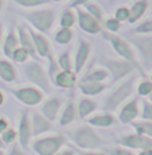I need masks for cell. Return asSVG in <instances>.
<instances>
[{"label": "cell", "instance_id": "obj_19", "mask_svg": "<svg viewBox=\"0 0 152 155\" xmlns=\"http://www.w3.org/2000/svg\"><path fill=\"white\" fill-rule=\"evenodd\" d=\"M53 84L62 89H71L77 85V74L74 70H59L53 80Z\"/></svg>", "mask_w": 152, "mask_h": 155}, {"label": "cell", "instance_id": "obj_34", "mask_svg": "<svg viewBox=\"0 0 152 155\" xmlns=\"http://www.w3.org/2000/svg\"><path fill=\"white\" fill-rule=\"evenodd\" d=\"M57 64H58L59 69L61 70H73V62H71V57L69 53H62L61 55L57 59Z\"/></svg>", "mask_w": 152, "mask_h": 155}, {"label": "cell", "instance_id": "obj_37", "mask_svg": "<svg viewBox=\"0 0 152 155\" xmlns=\"http://www.w3.org/2000/svg\"><path fill=\"white\" fill-rule=\"evenodd\" d=\"M113 16L118 20V22H127L128 20V16H129V7H125V5H120L115 10V14Z\"/></svg>", "mask_w": 152, "mask_h": 155}, {"label": "cell", "instance_id": "obj_15", "mask_svg": "<svg viewBox=\"0 0 152 155\" xmlns=\"http://www.w3.org/2000/svg\"><path fill=\"white\" fill-rule=\"evenodd\" d=\"M51 121L47 120L40 112H34L31 115L30 126H31V136H39L44 132H49L51 130Z\"/></svg>", "mask_w": 152, "mask_h": 155}, {"label": "cell", "instance_id": "obj_51", "mask_svg": "<svg viewBox=\"0 0 152 155\" xmlns=\"http://www.w3.org/2000/svg\"><path fill=\"white\" fill-rule=\"evenodd\" d=\"M4 2H5V0H0V14H2L3 8H4Z\"/></svg>", "mask_w": 152, "mask_h": 155}, {"label": "cell", "instance_id": "obj_5", "mask_svg": "<svg viewBox=\"0 0 152 155\" xmlns=\"http://www.w3.org/2000/svg\"><path fill=\"white\" fill-rule=\"evenodd\" d=\"M67 138L63 135H49V136H35L32 139L31 148L38 155H55L65 146Z\"/></svg>", "mask_w": 152, "mask_h": 155}, {"label": "cell", "instance_id": "obj_26", "mask_svg": "<svg viewBox=\"0 0 152 155\" xmlns=\"http://www.w3.org/2000/svg\"><path fill=\"white\" fill-rule=\"evenodd\" d=\"M3 54H4L7 58H11L12 57V53L16 50V47L19 46V39H18V34L14 31V30H10L8 34L5 35V38L3 39Z\"/></svg>", "mask_w": 152, "mask_h": 155}, {"label": "cell", "instance_id": "obj_21", "mask_svg": "<svg viewBox=\"0 0 152 155\" xmlns=\"http://www.w3.org/2000/svg\"><path fill=\"white\" fill-rule=\"evenodd\" d=\"M97 107H98V104L94 100L89 99L88 96L82 97V99L78 100V104H77V109H78L77 116H78V119H81V120H85V119H88L92 113L96 111Z\"/></svg>", "mask_w": 152, "mask_h": 155}, {"label": "cell", "instance_id": "obj_48", "mask_svg": "<svg viewBox=\"0 0 152 155\" xmlns=\"http://www.w3.org/2000/svg\"><path fill=\"white\" fill-rule=\"evenodd\" d=\"M10 155H22V153H20L19 150H18V147H14L12 151L10 153Z\"/></svg>", "mask_w": 152, "mask_h": 155}, {"label": "cell", "instance_id": "obj_24", "mask_svg": "<svg viewBox=\"0 0 152 155\" xmlns=\"http://www.w3.org/2000/svg\"><path fill=\"white\" fill-rule=\"evenodd\" d=\"M79 92L83 94V96H88V97H93V96H98L101 94L106 89V85L104 82H82L79 81L78 84Z\"/></svg>", "mask_w": 152, "mask_h": 155}, {"label": "cell", "instance_id": "obj_44", "mask_svg": "<svg viewBox=\"0 0 152 155\" xmlns=\"http://www.w3.org/2000/svg\"><path fill=\"white\" fill-rule=\"evenodd\" d=\"M8 127H10L8 126V121L5 120L4 117H0V134H2L4 130H7Z\"/></svg>", "mask_w": 152, "mask_h": 155}, {"label": "cell", "instance_id": "obj_40", "mask_svg": "<svg viewBox=\"0 0 152 155\" xmlns=\"http://www.w3.org/2000/svg\"><path fill=\"white\" fill-rule=\"evenodd\" d=\"M143 109H141V119L143 120L152 121V103L150 100H143Z\"/></svg>", "mask_w": 152, "mask_h": 155}, {"label": "cell", "instance_id": "obj_9", "mask_svg": "<svg viewBox=\"0 0 152 155\" xmlns=\"http://www.w3.org/2000/svg\"><path fill=\"white\" fill-rule=\"evenodd\" d=\"M116 143L118 146H123L132 150H145V148H152V138L140 134H125L116 139Z\"/></svg>", "mask_w": 152, "mask_h": 155}, {"label": "cell", "instance_id": "obj_52", "mask_svg": "<svg viewBox=\"0 0 152 155\" xmlns=\"http://www.w3.org/2000/svg\"><path fill=\"white\" fill-rule=\"evenodd\" d=\"M51 3H62V2H65V0H50Z\"/></svg>", "mask_w": 152, "mask_h": 155}, {"label": "cell", "instance_id": "obj_33", "mask_svg": "<svg viewBox=\"0 0 152 155\" xmlns=\"http://www.w3.org/2000/svg\"><path fill=\"white\" fill-rule=\"evenodd\" d=\"M28 58H30L28 51L26 49H23L20 45L16 47V50L12 53V57H11V59L15 62H18V64H26Z\"/></svg>", "mask_w": 152, "mask_h": 155}, {"label": "cell", "instance_id": "obj_10", "mask_svg": "<svg viewBox=\"0 0 152 155\" xmlns=\"http://www.w3.org/2000/svg\"><path fill=\"white\" fill-rule=\"evenodd\" d=\"M74 10H76V15H77V22H78V26L82 31H85L86 34L90 35L100 34L102 31L101 22H98L96 18L92 16L86 10H83L81 7H77Z\"/></svg>", "mask_w": 152, "mask_h": 155}, {"label": "cell", "instance_id": "obj_35", "mask_svg": "<svg viewBox=\"0 0 152 155\" xmlns=\"http://www.w3.org/2000/svg\"><path fill=\"white\" fill-rule=\"evenodd\" d=\"M133 32H135V34H139V35L152 34V18H151V19H147V20L140 22L139 25L135 27Z\"/></svg>", "mask_w": 152, "mask_h": 155}, {"label": "cell", "instance_id": "obj_36", "mask_svg": "<svg viewBox=\"0 0 152 155\" xmlns=\"http://www.w3.org/2000/svg\"><path fill=\"white\" fill-rule=\"evenodd\" d=\"M152 92V81L151 80H143L139 82L137 85V93L141 97H147L150 96V93Z\"/></svg>", "mask_w": 152, "mask_h": 155}, {"label": "cell", "instance_id": "obj_6", "mask_svg": "<svg viewBox=\"0 0 152 155\" xmlns=\"http://www.w3.org/2000/svg\"><path fill=\"white\" fill-rule=\"evenodd\" d=\"M23 74L32 85L39 88L40 91L46 92V93L51 92V80L49 77V73L43 69V66L39 62L31 61L26 64L23 68Z\"/></svg>", "mask_w": 152, "mask_h": 155}, {"label": "cell", "instance_id": "obj_57", "mask_svg": "<svg viewBox=\"0 0 152 155\" xmlns=\"http://www.w3.org/2000/svg\"><path fill=\"white\" fill-rule=\"evenodd\" d=\"M22 155H27V154H23V153H22Z\"/></svg>", "mask_w": 152, "mask_h": 155}, {"label": "cell", "instance_id": "obj_39", "mask_svg": "<svg viewBox=\"0 0 152 155\" xmlns=\"http://www.w3.org/2000/svg\"><path fill=\"white\" fill-rule=\"evenodd\" d=\"M2 140L4 144H12L16 140V131L8 127L7 130H4L2 132Z\"/></svg>", "mask_w": 152, "mask_h": 155}, {"label": "cell", "instance_id": "obj_4", "mask_svg": "<svg viewBox=\"0 0 152 155\" xmlns=\"http://www.w3.org/2000/svg\"><path fill=\"white\" fill-rule=\"evenodd\" d=\"M104 38L111 43L115 53L120 57V58H123L125 61L131 62L132 65H135L136 69H141L139 65V59H137V57H136V51L133 50L129 41H127L124 37L117 35L116 32H104Z\"/></svg>", "mask_w": 152, "mask_h": 155}, {"label": "cell", "instance_id": "obj_38", "mask_svg": "<svg viewBox=\"0 0 152 155\" xmlns=\"http://www.w3.org/2000/svg\"><path fill=\"white\" fill-rule=\"evenodd\" d=\"M104 25H105V28L108 32H117V31H120V28H121V22H118L115 16L108 18Z\"/></svg>", "mask_w": 152, "mask_h": 155}, {"label": "cell", "instance_id": "obj_12", "mask_svg": "<svg viewBox=\"0 0 152 155\" xmlns=\"http://www.w3.org/2000/svg\"><path fill=\"white\" fill-rule=\"evenodd\" d=\"M129 42L137 49L141 59L145 64H152V35H139L131 37Z\"/></svg>", "mask_w": 152, "mask_h": 155}, {"label": "cell", "instance_id": "obj_49", "mask_svg": "<svg viewBox=\"0 0 152 155\" xmlns=\"http://www.w3.org/2000/svg\"><path fill=\"white\" fill-rule=\"evenodd\" d=\"M4 99H5V97H4V93H3V92L0 91V107H2V105H3V103H4Z\"/></svg>", "mask_w": 152, "mask_h": 155}, {"label": "cell", "instance_id": "obj_20", "mask_svg": "<svg viewBox=\"0 0 152 155\" xmlns=\"http://www.w3.org/2000/svg\"><path fill=\"white\" fill-rule=\"evenodd\" d=\"M147 10H148V0H133L132 5L129 7V16H128L127 22L129 25H136L145 15Z\"/></svg>", "mask_w": 152, "mask_h": 155}, {"label": "cell", "instance_id": "obj_23", "mask_svg": "<svg viewBox=\"0 0 152 155\" xmlns=\"http://www.w3.org/2000/svg\"><path fill=\"white\" fill-rule=\"evenodd\" d=\"M115 116L112 112H104V113H97V115L92 116V117L86 119V123L89 126L93 127H100V128H106L115 124Z\"/></svg>", "mask_w": 152, "mask_h": 155}, {"label": "cell", "instance_id": "obj_32", "mask_svg": "<svg viewBox=\"0 0 152 155\" xmlns=\"http://www.w3.org/2000/svg\"><path fill=\"white\" fill-rule=\"evenodd\" d=\"M83 7H85L83 10H86L89 14L92 15V16L96 18L98 22H102V19H104V11H102V8H101L100 5L97 4V3L89 2V3H86Z\"/></svg>", "mask_w": 152, "mask_h": 155}, {"label": "cell", "instance_id": "obj_43", "mask_svg": "<svg viewBox=\"0 0 152 155\" xmlns=\"http://www.w3.org/2000/svg\"><path fill=\"white\" fill-rule=\"evenodd\" d=\"M79 155H106L105 153L101 151H94V150H78Z\"/></svg>", "mask_w": 152, "mask_h": 155}, {"label": "cell", "instance_id": "obj_56", "mask_svg": "<svg viewBox=\"0 0 152 155\" xmlns=\"http://www.w3.org/2000/svg\"><path fill=\"white\" fill-rule=\"evenodd\" d=\"M150 80H151V81H152V74H151V78H150Z\"/></svg>", "mask_w": 152, "mask_h": 155}, {"label": "cell", "instance_id": "obj_30", "mask_svg": "<svg viewBox=\"0 0 152 155\" xmlns=\"http://www.w3.org/2000/svg\"><path fill=\"white\" fill-rule=\"evenodd\" d=\"M132 126H133V130H135L136 134L152 138V121L151 120H140V121L133 120Z\"/></svg>", "mask_w": 152, "mask_h": 155}, {"label": "cell", "instance_id": "obj_31", "mask_svg": "<svg viewBox=\"0 0 152 155\" xmlns=\"http://www.w3.org/2000/svg\"><path fill=\"white\" fill-rule=\"evenodd\" d=\"M12 2L22 8H39L51 4L50 0H12Z\"/></svg>", "mask_w": 152, "mask_h": 155}, {"label": "cell", "instance_id": "obj_45", "mask_svg": "<svg viewBox=\"0 0 152 155\" xmlns=\"http://www.w3.org/2000/svg\"><path fill=\"white\" fill-rule=\"evenodd\" d=\"M55 155H76V153L73 150H65V151H61V153L58 151Z\"/></svg>", "mask_w": 152, "mask_h": 155}, {"label": "cell", "instance_id": "obj_11", "mask_svg": "<svg viewBox=\"0 0 152 155\" xmlns=\"http://www.w3.org/2000/svg\"><path fill=\"white\" fill-rule=\"evenodd\" d=\"M28 31H30V34H31L32 42H34V46H35V51H37L38 57L49 59V64L50 62H54L55 59H54V57H53L51 45H50L46 35L42 34V32H38L37 30H34V28H28Z\"/></svg>", "mask_w": 152, "mask_h": 155}, {"label": "cell", "instance_id": "obj_18", "mask_svg": "<svg viewBox=\"0 0 152 155\" xmlns=\"http://www.w3.org/2000/svg\"><path fill=\"white\" fill-rule=\"evenodd\" d=\"M43 103V101H42ZM62 107V100L59 97H51V99H47L42 104L40 107V113L50 121H54L58 117V112Z\"/></svg>", "mask_w": 152, "mask_h": 155}, {"label": "cell", "instance_id": "obj_55", "mask_svg": "<svg viewBox=\"0 0 152 155\" xmlns=\"http://www.w3.org/2000/svg\"><path fill=\"white\" fill-rule=\"evenodd\" d=\"M150 101H151V103H152V92H151V93H150Z\"/></svg>", "mask_w": 152, "mask_h": 155}, {"label": "cell", "instance_id": "obj_27", "mask_svg": "<svg viewBox=\"0 0 152 155\" xmlns=\"http://www.w3.org/2000/svg\"><path fill=\"white\" fill-rule=\"evenodd\" d=\"M77 119V109L76 104H74L73 99H70L65 105L63 111H62L61 116H59V124L61 126H69Z\"/></svg>", "mask_w": 152, "mask_h": 155}, {"label": "cell", "instance_id": "obj_17", "mask_svg": "<svg viewBox=\"0 0 152 155\" xmlns=\"http://www.w3.org/2000/svg\"><path fill=\"white\" fill-rule=\"evenodd\" d=\"M16 34H18V39H19V45L23 49L27 50L31 58L37 59L38 54H37V51H35V46H34V42H32V38H31V34H30L28 28L26 27V26L19 25L16 27Z\"/></svg>", "mask_w": 152, "mask_h": 155}, {"label": "cell", "instance_id": "obj_54", "mask_svg": "<svg viewBox=\"0 0 152 155\" xmlns=\"http://www.w3.org/2000/svg\"><path fill=\"white\" fill-rule=\"evenodd\" d=\"M0 155H4V148H0Z\"/></svg>", "mask_w": 152, "mask_h": 155}, {"label": "cell", "instance_id": "obj_7", "mask_svg": "<svg viewBox=\"0 0 152 155\" xmlns=\"http://www.w3.org/2000/svg\"><path fill=\"white\" fill-rule=\"evenodd\" d=\"M101 65L108 70L109 76H112L113 84H116V82L127 78V77L136 69L135 65H132L131 62L125 61V59H123V58H118V59L105 58L102 62H101Z\"/></svg>", "mask_w": 152, "mask_h": 155}, {"label": "cell", "instance_id": "obj_16", "mask_svg": "<svg viewBox=\"0 0 152 155\" xmlns=\"http://www.w3.org/2000/svg\"><path fill=\"white\" fill-rule=\"evenodd\" d=\"M19 143L23 148H27L31 140V126H30V117L27 111H22L19 119Z\"/></svg>", "mask_w": 152, "mask_h": 155}, {"label": "cell", "instance_id": "obj_47", "mask_svg": "<svg viewBox=\"0 0 152 155\" xmlns=\"http://www.w3.org/2000/svg\"><path fill=\"white\" fill-rule=\"evenodd\" d=\"M139 155H152V148H145V150H140Z\"/></svg>", "mask_w": 152, "mask_h": 155}, {"label": "cell", "instance_id": "obj_25", "mask_svg": "<svg viewBox=\"0 0 152 155\" xmlns=\"http://www.w3.org/2000/svg\"><path fill=\"white\" fill-rule=\"evenodd\" d=\"M0 78L4 82H15L18 80L16 69L10 61L7 59H0Z\"/></svg>", "mask_w": 152, "mask_h": 155}, {"label": "cell", "instance_id": "obj_53", "mask_svg": "<svg viewBox=\"0 0 152 155\" xmlns=\"http://www.w3.org/2000/svg\"><path fill=\"white\" fill-rule=\"evenodd\" d=\"M4 143H3V140H2V138H0V148H4Z\"/></svg>", "mask_w": 152, "mask_h": 155}, {"label": "cell", "instance_id": "obj_29", "mask_svg": "<svg viewBox=\"0 0 152 155\" xmlns=\"http://www.w3.org/2000/svg\"><path fill=\"white\" fill-rule=\"evenodd\" d=\"M77 22V15L71 10L70 7L65 8L63 11L61 12L58 18V23H59V27H66V28H71Z\"/></svg>", "mask_w": 152, "mask_h": 155}, {"label": "cell", "instance_id": "obj_1", "mask_svg": "<svg viewBox=\"0 0 152 155\" xmlns=\"http://www.w3.org/2000/svg\"><path fill=\"white\" fill-rule=\"evenodd\" d=\"M135 84H136V77H128V78L121 80L118 85L106 94L105 100H104V109L106 112H115L120 108L121 105L132 96L133 91H135Z\"/></svg>", "mask_w": 152, "mask_h": 155}, {"label": "cell", "instance_id": "obj_50", "mask_svg": "<svg viewBox=\"0 0 152 155\" xmlns=\"http://www.w3.org/2000/svg\"><path fill=\"white\" fill-rule=\"evenodd\" d=\"M111 4H116V3H120V2H131V0H108Z\"/></svg>", "mask_w": 152, "mask_h": 155}, {"label": "cell", "instance_id": "obj_28", "mask_svg": "<svg viewBox=\"0 0 152 155\" xmlns=\"http://www.w3.org/2000/svg\"><path fill=\"white\" fill-rule=\"evenodd\" d=\"M74 32L71 31V28H66V27H59L57 31L54 32V42L59 46H66L73 41Z\"/></svg>", "mask_w": 152, "mask_h": 155}, {"label": "cell", "instance_id": "obj_42", "mask_svg": "<svg viewBox=\"0 0 152 155\" xmlns=\"http://www.w3.org/2000/svg\"><path fill=\"white\" fill-rule=\"evenodd\" d=\"M92 2V0H71V2L69 3V5L67 7L70 8H77V7H82V5H85L86 3Z\"/></svg>", "mask_w": 152, "mask_h": 155}, {"label": "cell", "instance_id": "obj_41", "mask_svg": "<svg viewBox=\"0 0 152 155\" xmlns=\"http://www.w3.org/2000/svg\"><path fill=\"white\" fill-rule=\"evenodd\" d=\"M105 153L109 155H136L133 154L131 150H128L127 147L123 146H116V147H111V148H105Z\"/></svg>", "mask_w": 152, "mask_h": 155}, {"label": "cell", "instance_id": "obj_8", "mask_svg": "<svg viewBox=\"0 0 152 155\" xmlns=\"http://www.w3.org/2000/svg\"><path fill=\"white\" fill-rule=\"evenodd\" d=\"M10 92L16 100H19L22 104L28 107H35L40 104L44 99L43 91L37 88L35 85H26V86H18V88H11Z\"/></svg>", "mask_w": 152, "mask_h": 155}, {"label": "cell", "instance_id": "obj_2", "mask_svg": "<svg viewBox=\"0 0 152 155\" xmlns=\"http://www.w3.org/2000/svg\"><path fill=\"white\" fill-rule=\"evenodd\" d=\"M67 139H70L78 150H96L104 144L102 139L89 124L78 126L67 131Z\"/></svg>", "mask_w": 152, "mask_h": 155}, {"label": "cell", "instance_id": "obj_46", "mask_svg": "<svg viewBox=\"0 0 152 155\" xmlns=\"http://www.w3.org/2000/svg\"><path fill=\"white\" fill-rule=\"evenodd\" d=\"M3 35H4V26L0 22V46H2V42H3Z\"/></svg>", "mask_w": 152, "mask_h": 155}, {"label": "cell", "instance_id": "obj_3", "mask_svg": "<svg viewBox=\"0 0 152 155\" xmlns=\"http://www.w3.org/2000/svg\"><path fill=\"white\" fill-rule=\"evenodd\" d=\"M23 18L31 25L32 28H35L38 32L47 35L53 30L57 19V10L54 8H39L23 12Z\"/></svg>", "mask_w": 152, "mask_h": 155}, {"label": "cell", "instance_id": "obj_14", "mask_svg": "<svg viewBox=\"0 0 152 155\" xmlns=\"http://www.w3.org/2000/svg\"><path fill=\"white\" fill-rule=\"evenodd\" d=\"M139 113H140L139 101L136 99H132L121 105V109L118 111L117 117H118V120H120V123L129 124V123H132L133 120L137 119Z\"/></svg>", "mask_w": 152, "mask_h": 155}, {"label": "cell", "instance_id": "obj_22", "mask_svg": "<svg viewBox=\"0 0 152 155\" xmlns=\"http://www.w3.org/2000/svg\"><path fill=\"white\" fill-rule=\"evenodd\" d=\"M108 78H109L108 70L104 66H100V68H93V69H90L89 71H86L81 77L79 81H82V82H105Z\"/></svg>", "mask_w": 152, "mask_h": 155}, {"label": "cell", "instance_id": "obj_13", "mask_svg": "<svg viewBox=\"0 0 152 155\" xmlns=\"http://www.w3.org/2000/svg\"><path fill=\"white\" fill-rule=\"evenodd\" d=\"M90 50H92L90 43H89L88 41L79 38L78 42H77L76 54H74V64H73V70L77 76H78L83 70V68L86 66V62H88L89 55H90Z\"/></svg>", "mask_w": 152, "mask_h": 155}]
</instances>
